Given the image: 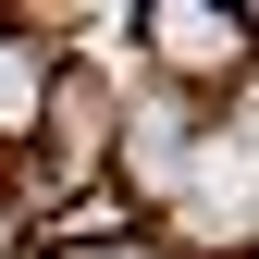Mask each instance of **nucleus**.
Masks as SVG:
<instances>
[{
  "instance_id": "1",
  "label": "nucleus",
  "mask_w": 259,
  "mask_h": 259,
  "mask_svg": "<svg viewBox=\"0 0 259 259\" xmlns=\"http://www.w3.org/2000/svg\"><path fill=\"white\" fill-rule=\"evenodd\" d=\"M136 50L173 74V99L185 87H235L247 74V13L235 0H222V13L210 0H136Z\"/></svg>"
},
{
  "instance_id": "2",
  "label": "nucleus",
  "mask_w": 259,
  "mask_h": 259,
  "mask_svg": "<svg viewBox=\"0 0 259 259\" xmlns=\"http://www.w3.org/2000/svg\"><path fill=\"white\" fill-rule=\"evenodd\" d=\"M50 74H62V50H50L25 13H0V160L37 136V111H50Z\"/></svg>"
},
{
  "instance_id": "3",
  "label": "nucleus",
  "mask_w": 259,
  "mask_h": 259,
  "mask_svg": "<svg viewBox=\"0 0 259 259\" xmlns=\"http://www.w3.org/2000/svg\"><path fill=\"white\" fill-rule=\"evenodd\" d=\"M74 259H173L160 235H123V247H74Z\"/></svg>"
},
{
  "instance_id": "4",
  "label": "nucleus",
  "mask_w": 259,
  "mask_h": 259,
  "mask_svg": "<svg viewBox=\"0 0 259 259\" xmlns=\"http://www.w3.org/2000/svg\"><path fill=\"white\" fill-rule=\"evenodd\" d=\"M0 259H13V247H0Z\"/></svg>"
}]
</instances>
